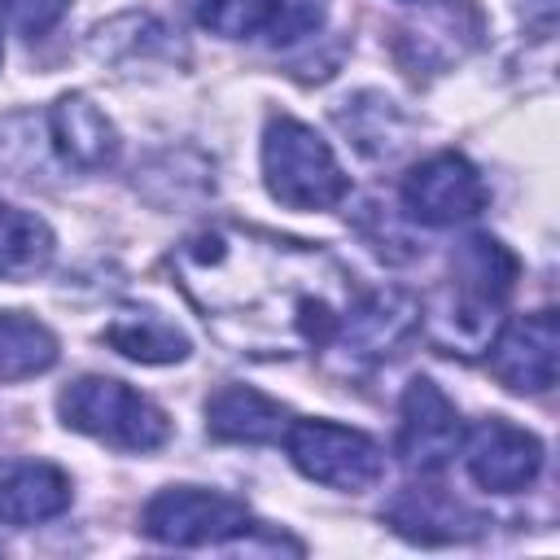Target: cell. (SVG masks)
<instances>
[{"label": "cell", "mask_w": 560, "mask_h": 560, "mask_svg": "<svg viewBox=\"0 0 560 560\" xmlns=\"http://www.w3.org/2000/svg\"><path fill=\"white\" fill-rule=\"evenodd\" d=\"M280 442H284L293 468L315 486H328L341 494H363V490L381 486V477H385V451L363 429H350L337 420H289Z\"/></svg>", "instance_id": "obj_4"}, {"label": "cell", "mask_w": 560, "mask_h": 560, "mask_svg": "<svg viewBox=\"0 0 560 560\" xmlns=\"http://www.w3.org/2000/svg\"><path fill=\"white\" fill-rule=\"evenodd\" d=\"M516 276H521L516 254L490 232H472L451 249V284L486 306H503L516 289Z\"/></svg>", "instance_id": "obj_16"}, {"label": "cell", "mask_w": 560, "mask_h": 560, "mask_svg": "<svg viewBox=\"0 0 560 560\" xmlns=\"http://www.w3.org/2000/svg\"><path fill=\"white\" fill-rule=\"evenodd\" d=\"M48 136H52V149L61 153V162L74 171H88V175L109 171L122 153V136H118L114 118L88 92H66L52 101Z\"/></svg>", "instance_id": "obj_12"}, {"label": "cell", "mask_w": 560, "mask_h": 560, "mask_svg": "<svg viewBox=\"0 0 560 560\" xmlns=\"http://www.w3.org/2000/svg\"><path fill=\"white\" fill-rule=\"evenodd\" d=\"M516 9H521V18H525L529 26H538L542 35L556 26V0H516Z\"/></svg>", "instance_id": "obj_22"}, {"label": "cell", "mask_w": 560, "mask_h": 560, "mask_svg": "<svg viewBox=\"0 0 560 560\" xmlns=\"http://www.w3.org/2000/svg\"><path fill=\"white\" fill-rule=\"evenodd\" d=\"M459 451H464L468 477L490 494H516V490L534 486V477L542 472L538 433H529L503 416H486L472 429H464Z\"/></svg>", "instance_id": "obj_9"}, {"label": "cell", "mask_w": 560, "mask_h": 560, "mask_svg": "<svg viewBox=\"0 0 560 560\" xmlns=\"http://www.w3.org/2000/svg\"><path fill=\"white\" fill-rule=\"evenodd\" d=\"M57 337L26 311H0V381H26L57 363Z\"/></svg>", "instance_id": "obj_19"}, {"label": "cell", "mask_w": 560, "mask_h": 560, "mask_svg": "<svg viewBox=\"0 0 560 560\" xmlns=\"http://www.w3.org/2000/svg\"><path fill=\"white\" fill-rule=\"evenodd\" d=\"M385 521L394 525V534L411 538V542H464V538H477L486 529V516L472 512L464 499H455L451 490L442 486H429V481H416V486H402L389 508H385Z\"/></svg>", "instance_id": "obj_13"}, {"label": "cell", "mask_w": 560, "mask_h": 560, "mask_svg": "<svg viewBox=\"0 0 560 560\" xmlns=\"http://www.w3.org/2000/svg\"><path fill=\"white\" fill-rule=\"evenodd\" d=\"M0 57H4V48H0Z\"/></svg>", "instance_id": "obj_24"}, {"label": "cell", "mask_w": 560, "mask_h": 560, "mask_svg": "<svg viewBox=\"0 0 560 560\" xmlns=\"http://www.w3.org/2000/svg\"><path fill=\"white\" fill-rule=\"evenodd\" d=\"M197 22L223 39H267L298 44L319 31V0H197Z\"/></svg>", "instance_id": "obj_11"}, {"label": "cell", "mask_w": 560, "mask_h": 560, "mask_svg": "<svg viewBox=\"0 0 560 560\" xmlns=\"http://www.w3.org/2000/svg\"><path fill=\"white\" fill-rule=\"evenodd\" d=\"M262 184L289 210H332L350 197V175L332 144L289 114H276L262 131Z\"/></svg>", "instance_id": "obj_2"}, {"label": "cell", "mask_w": 560, "mask_h": 560, "mask_svg": "<svg viewBox=\"0 0 560 560\" xmlns=\"http://www.w3.org/2000/svg\"><path fill=\"white\" fill-rule=\"evenodd\" d=\"M402 214L424 228H455L486 210V179L464 153H433L402 175Z\"/></svg>", "instance_id": "obj_6"}, {"label": "cell", "mask_w": 560, "mask_h": 560, "mask_svg": "<svg viewBox=\"0 0 560 560\" xmlns=\"http://www.w3.org/2000/svg\"><path fill=\"white\" fill-rule=\"evenodd\" d=\"M411 332H420V298H411L407 289H376L354 293L324 350H337L346 368H372L398 354Z\"/></svg>", "instance_id": "obj_7"}, {"label": "cell", "mask_w": 560, "mask_h": 560, "mask_svg": "<svg viewBox=\"0 0 560 560\" xmlns=\"http://www.w3.org/2000/svg\"><path fill=\"white\" fill-rule=\"evenodd\" d=\"M70 13V0H0V26L22 39L48 35Z\"/></svg>", "instance_id": "obj_21"}, {"label": "cell", "mask_w": 560, "mask_h": 560, "mask_svg": "<svg viewBox=\"0 0 560 560\" xmlns=\"http://www.w3.org/2000/svg\"><path fill=\"white\" fill-rule=\"evenodd\" d=\"M337 122L350 131V140L372 153V158H389L402 144V118L394 109V101L376 96V92H359L354 101H346L337 109Z\"/></svg>", "instance_id": "obj_20"}, {"label": "cell", "mask_w": 560, "mask_h": 560, "mask_svg": "<svg viewBox=\"0 0 560 560\" xmlns=\"http://www.w3.org/2000/svg\"><path fill=\"white\" fill-rule=\"evenodd\" d=\"M52 228L39 214L0 201V280H35L52 262Z\"/></svg>", "instance_id": "obj_18"}, {"label": "cell", "mask_w": 560, "mask_h": 560, "mask_svg": "<svg viewBox=\"0 0 560 560\" xmlns=\"http://www.w3.org/2000/svg\"><path fill=\"white\" fill-rule=\"evenodd\" d=\"M74 499L70 477L48 459H0V525L31 529L61 516Z\"/></svg>", "instance_id": "obj_14"}, {"label": "cell", "mask_w": 560, "mask_h": 560, "mask_svg": "<svg viewBox=\"0 0 560 560\" xmlns=\"http://www.w3.org/2000/svg\"><path fill=\"white\" fill-rule=\"evenodd\" d=\"M131 363H179L188 359V337L158 311H118L101 332Z\"/></svg>", "instance_id": "obj_17"}, {"label": "cell", "mask_w": 560, "mask_h": 560, "mask_svg": "<svg viewBox=\"0 0 560 560\" xmlns=\"http://www.w3.org/2000/svg\"><path fill=\"white\" fill-rule=\"evenodd\" d=\"M459 442H464V420L455 402L442 394L438 381L411 376L398 402V438H394L398 459L411 472L433 477L459 455Z\"/></svg>", "instance_id": "obj_8"}, {"label": "cell", "mask_w": 560, "mask_h": 560, "mask_svg": "<svg viewBox=\"0 0 560 560\" xmlns=\"http://www.w3.org/2000/svg\"><path fill=\"white\" fill-rule=\"evenodd\" d=\"M171 271L206 328L254 359L324 350L354 302V280L328 249L245 223L188 232Z\"/></svg>", "instance_id": "obj_1"}, {"label": "cell", "mask_w": 560, "mask_h": 560, "mask_svg": "<svg viewBox=\"0 0 560 560\" xmlns=\"http://www.w3.org/2000/svg\"><path fill=\"white\" fill-rule=\"evenodd\" d=\"M258 529L245 503L201 490V486H166L140 512V534L162 547H219Z\"/></svg>", "instance_id": "obj_5"}, {"label": "cell", "mask_w": 560, "mask_h": 560, "mask_svg": "<svg viewBox=\"0 0 560 560\" xmlns=\"http://www.w3.org/2000/svg\"><path fill=\"white\" fill-rule=\"evenodd\" d=\"M490 350V372L512 394H547L560 368V319L556 311H534L499 324Z\"/></svg>", "instance_id": "obj_10"}, {"label": "cell", "mask_w": 560, "mask_h": 560, "mask_svg": "<svg viewBox=\"0 0 560 560\" xmlns=\"http://www.w3.org/2000/svg\"><path fill=\"white\" fill-rule=\"evenodd\" d=\"M402 4H442V0H402Z\"/></svg>", "instance_id": "obj_23"}, {"label": "cell", "mask_w": 560, "mask_h": 560, "mask_svg": "<svg viewBox=\"0 0 560 560\" xmlns=\"http://www.w3.org/2000/svg\"><path fill=\"white\" fill-rule=\"evenodd\" d=\"M57 416L66 429L88 433V438L118 446V451H158L171 438L166 411L149 394H140L114 376L70 381L57 394Z\"/></svg>", "instance_id": "obj_3"}, {"label": "cell", "mask_w": 560, "mask_h": 560, "mask_svg": "<svg viewBox=\"0 0 560 560\" xmlns=\"http://www.w3.org/2000/svg\"><path fill=\"white\" fill-rule=\"evenodd\" d=\"M289 407L249 389V385H223L206 398V433L219 442H245V446H271L289 429Z\"/></svg>", "instance_id": "obj_15"}]
</instances>
